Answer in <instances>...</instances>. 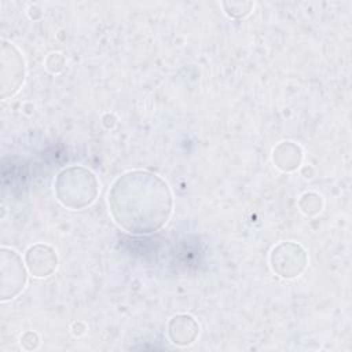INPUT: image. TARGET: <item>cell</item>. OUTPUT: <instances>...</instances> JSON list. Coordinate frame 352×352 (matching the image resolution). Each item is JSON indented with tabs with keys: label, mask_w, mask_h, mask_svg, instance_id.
I'll list each match as a JSON object with an SVG mask.
<instances>
[{
	"label": "cell",
	"mask_w": 352,
	"mask_h": 352,
	"mask_svg": "<svg viewBox=\"0 0 352 352\" xmlns=\"http://www.w3.org/2000/svg\"><path fill=\"white\" fill-rule=\"evenodd\" d=\"M107 204L118 227L133 235H147L160 231L170 219L173 195L157 173L133 169L114 180Z\"/></svg>",
	"instance_id": "obj_1"
},
{
	"label": "cell",
	"mask_w": 352,
	"mask_h": 352,
	"mask_svg": "<svg viewBox=\"0 0 352 352\" xmlns=\"http://www.w3.org/2000/svg\"><path fill=\"white\" fill-rule=\"evenodd\" d=\"M54 188L56 199L65 208L80 210L94 204L99 194V182L91 169L72 165L56 175Z\"/></svg>",
	"instance_id": "obj_2"
},
{
	"label": "cell",
	"mask_w": 352,
	"mask_h": 352,
	"mask_svg": "<svg viewBox=\"0 0 352 352\" xmlns=\"http://www.w3.org/2000/svg\"><path fill=\"white\" fill-rule=\"evenodd\" d=\"M26 76L25 59L21 51L10 41L1 40L0 47V96H14L22 87Z\"/></svg>",
	"instance_id": "obj_3"
},
{
	"label": "cell",
	"mask_w": 352,
	"mask_h": 352,
	"mask_svg": "<svg viewBox=\"0 0 352 352\" xmlns=\"http://www.w3.org/2000/svg\"><path fill=\"white\" fill-rule=\"evenodd\" d=\"M28 272L22 257L14 249H0V301L15 298L26 286Z\"/></svg>",
	"instance_id": "obj_4"
},
{
	"label": "cell",
	"mask_w": 352,
	"mask_h": 352,
	"mask_svg": "<svg viewBox=\"0 0 352 352\" xmlns=\"http://www.w3.org/2000/svg\"><path fill=\"white\" fill-rule=\"evenodd\" d=\"M308 264L307 250L297 242L285 241L272 248L270 253L271 270L282 279L301 275Z\"/></svg>",
	"instance_id": "obj_5"
},
{
	"label": "cell",
	"mask_w": 352,
	"mask_h": 352,
	"mask_svg": "<svg viewBox=\"0 0 352 352\" xmlns=\"http://www.w3.org/2000/svg\"><path fill=\"white\" fill-rule=\"evenodd\" d=\"M25 264L34 278H47L58 267V254L55 249L45 243H36L28 248Z\"/></svg>",
	"instance_id": "obj_6"
},
{
	"label": "cell",
	"mask_w": 352,
	"mask_h": 352,
	"mask_svg": "<svg viewBox=\"0 0 352 352\" xmlns=\"http://www.w3.org/2000/svg\"><path fill=\"white\" fill-rule=\"evenodd\" d=\"M199 334V324L188 314H179L168 323V337L179 346L191 345Z\"/></svg>",
	"instance_id": "obj_7"
},
{
	"label": "cell",
	"mask_w": 352,
	"mask_h": 352,
	"mask_svg": "<svg viewBox=\"0 0 352 352\" xmlns=\"http://www.w3.org/2000/svg\"><path fill=\"white\" fill-rule=\"evenodd\" d=\"M272 161L278 169L283 172H294L302 162V150L292 140L280 142L272 151Z\"/></svg>",
	"instance_id": "obj_8"
},
{
	"label": "cell",
	"mask_w": 352,
	"mask_h": 352,
	"mask_svg": "<svg viewBox=\"0 0 352 352\" xmlns=\"http://www.w3.org/2000/svg\"><path fill=\"white\" fill-rule=\"evenodd\" d=\"M298 208L305 216H315L323 209V199L318 192H304L298 199Z\"/></svg>",
	"instance_id": "obj_9"
},
{
	"label": "cell",
	"mask_w": 352,
	"mask_h": 352,
	"mask_svg": "<svg viewBox=\"0 0 352 352\" xmlns=\"http://www.w3.org/2000/svg\"><path fill=\"white\" fill-rule=\"evenodd\" d=\"M221 6L230 18L242 19L252 12L254 4L252 1H223Z\"/></svg>",
	"instance_id": "obj_10"
},
{
	"label": "cell",
	"mask_w": 352,
	"mask_h": 352,
	"mask_svg": "<svg viewBox=\"0 0 352 352\" xmlns=\"http://www.w3.org/2000/svg\"><path fill=\"white\" fill-rule=\"evenodd\" d=\"M65 65H66V60L60 52H51L45 58V69L52 74L60 73L65 69Z\"/></svg>",
	"instance_id": "obj_11"
},
{
	"label": "cell",
	"mask_w": 352,
	"mask_h": 352,
	"mask_svg": "<svg viewBox=\"0 0 352 352\" xmlns=\"http://www.w3.org/2000/svg\"><path fill=\"white\" fill-rule=\"evenodd\" d=\"M38 344H40V337H38V334L36 331L28 330V331H25L21 336V345L26 351L36 349L38 346Z\"/></svg>",
	"instance_id": "obj_12"
},
{
	"label": "cell",
	"mask_w": 352,
	"mask_h": 352,
	"mask_svg": "<svg viewBox=\"0 0 352 352\" xmlns=\"http://www.w3.org/2000/svg\"><path fill=\"white\" fill-rule=\"evenodd\" d=\"M116 121H117V118H116L113 114H110V113H107V114H104V116L102 117V122H103V125H104L106 128L114 126Z\"/></svg>",
	"instance_id": "obj_13"
}]
</instances>
